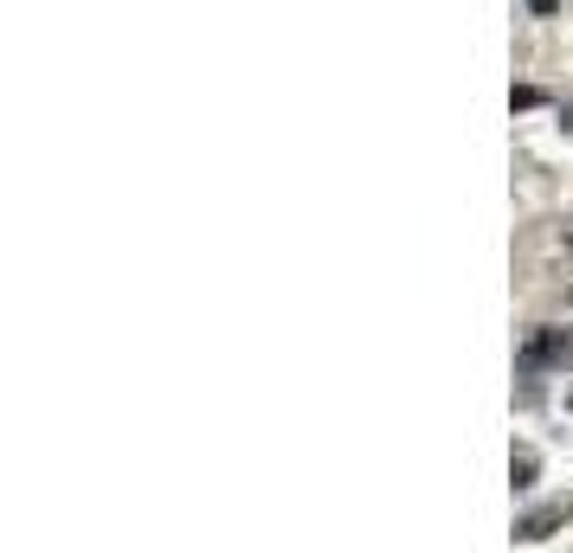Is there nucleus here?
<instances>
[{
  "label": "nucleus",
  "instance_id": "1",
  "mask_svg": "<svg viewBox=\"0 0 573 553\" xmlns=\"http://www.w3.org/2000/svg\"><path fill=\"white\" fill-rule=\"evenodd\" d=\"M573 360V329H535L528 342H522V367L535 373V367H568Z\"/></svg>",
  "mask_w": 573,
  "mask_h": 553
},
{
  "label": "nucleus",
  "instance_id": "2",
  "mask_svg": "<svg viewBox=\"0 0 573 553\" xmlns=\"http://www.w3.org/2000/svg\"><path fill=\"white\" fill-rule=\"evenodd\" d=\"M568 515H573L568 502H554V508H535V515H522V521H515V541H548V534H554Z\"/></svg>",
  "mask_w": 573,
  "mask_h": 553
},
{
  "label": "nucleus",
  "instance_id": "6",
  "mask_svg": "<svg viewBox=\"0 0 573 553\" xmlns=\"http://www.w3.org/2000/svg\"><path fill=\"white\" fill-rule=\"evenodd\" d=\"M568 406H573V386H568Z\"/></svg>",
  "mask_w": 573,
  "mask_h": 553
},
{
  "label": "nucleus",
  "instance_id": "3",
  "mask_svg": "<svg viewBox=\"0 0 573 553\" xmlns=\"http://www.w3.org/2000/svg\"><path fill=\"white\" fill-rule=\"evenodd\" d=\"M535 470H541V464H535V451H515V457H509V483H515V489L535 483Z\"/></svg>",
  "mask_w": 573,
  "mask_h": 553
},
{
  "label": "nucleus",
  "instance_id": "5",
  "mask_svg": "<svg viewBox=\"0 0 573 553\" xmlns=\"http://www.w3.org/2000/svg\"><path fill=\"white\" fill-rule=\"evenodd\" d=\"M561 123H568V136H573V103H568V110H561Z\"/></svg>",
  "mask_w": 573,
  "mask_h": 553
},
{
  "label": "nucleus",
  "instance_id": "4",
  "mask_svg": "<svg viewBox=\"0 0 573 553\" xmlns=\"http://www.w3.org/2000/svg\"><path fill=\"white\" fill-rule=\"evenodd\" d=\"M554 7H561V0H528V13H554Z\"/></svg>",
  "mask_w": 573,
  "mask_h": 553
}]
</instances>
